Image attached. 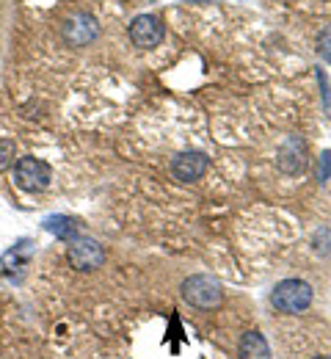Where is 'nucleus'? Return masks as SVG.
Masks as SVG:
<instances>
[{"label": "nucleus", "mask_w": 331, "mask_h": 359, "mask_svg": "<svg viewBox=\"0 0 331 359\" xmlns=\"http://www.w3.org/2000/svg\"><path fill=\"white\" fill-rule=\"evenodd\" d=\"M312 299H315V290L304 279H282L271 290V304L276 307V313L282 315L307 313L312 307Z\"/></svg>", "instance_id": "nucleus-1"}, {"label": "nucleus", "mask_w": 331, "mask_h": 359, "mask_svg": "<svg viewBox=\"0 0 331 359\" xmlns=\"http://www.w3.org/2000/svg\"><path fill=\"white\" fill-rule=\"evenodd\" d=\"M183 299L196 310H216L224 302V290L218 285V279L207 276V273H193L183 282Z\"/></svg>", "instance_id": "nucleus-2"}, {"label": "nucleus", "mask_w": 331, "mask_h": 359, "mask_svg": "<svg viewBox=\"0 0 331 359\" xmlns=\"http://www.w3.org/2000/svg\"><path fill=\"white\" fill-rule=\"evenodd\" d=\"M50 182H52V169H50V163H45L42 158L25 155V158H17L14 161V185L20 191L42 194V191L50 188Z\"/></svg>", "instance_id": "nucleus-3"}, {"label": "nucleus", "mask_w": 331, "mask_h": 359, "mask_svg": "<svg viewBox=\"0 0 331 359\" xmlns=\"http://www.w3.org/2000/svg\"><path fill=\"white\" fill-rule=\"evenodd\" d=\"M66 260L75 271H97L105 263V249L99 246V241L94 238H75L69 241V252H66Z\"/></svg>", "instance_id": "nucleus-4"}, {"label": "nucleus", "mask_w": 331, "mask_h": 359, "mask_svg": "<svg viewBox=\"0 0 331 359\" xmlns=\"http://www.w3.org/2000/svg\"><path fill=\"white\" fill-rule=\"evenodd\" d=\"M309 163V149H307V141L301 135H287L282 144H279V152H276V166L279 172L295 177L307 169Z\"/></svg>", "instance_id": "nucleus-5"}, {"label": "nucleus", "mask_w": 331, "mask_h": 359, "mask_svg": "<svg viewBox=\"0 0 331 359\" xmlns=\"http://www.w3.org/2000/svg\"><path fill=\"white\" fill-rule=\"evenodd\" d=\"M61 34H64V42L69 47H86L97 39L99 25H97V20L92 14H83V11H80V14H72V17L64 22Z\"/></svg>", "instance_id": "nucleus-6"}, {"label": "nucleus", "mask_w": 331, "mask_h": 359, "mask_svg": "<svg viewBox=\"0 0 331 359\" xmlns=\"http://www.w3.org/2000/svg\"><path fill=\"white\" fill-rule=\"evenodd\" d=\"M207 166H210V158L204 152L188 149V152L174 155V161H171V177L177 180V182H196V180L204 177Z\"/></svg>", "instance_id": "nucleus-7"}, {"label": "nucleus", "mask_w": 331, "mask_h": 359, "mask_svg": "<svg viewBox=\"0 0 331 359\" xmlns=\"http://www.w3.org/2000/svg\"><path fill=\"white\" fill-rule=\"evenodd\" d=\"M166 36V25L155 14H141L130 22V39L136 47H157Z\"/></svg>", "instance_id": "nucleus-8"}, {"label": "nucleus", "mask_w": 331, "mask_h": 359, "mask_svg": "<svg viewBox=\"0 0 331 359\" xmlns=\"http://www.w3.org/2000/svg\"><path fill=\"white\" fill-rule=\"evenodd\" d=\"M237 359H271V346H268L265 334L257 329L246 332L237 346Z\"/></svg>", "instance_id": "nucleus-9"}, {"label": "nucleus", "mask_w": 331, "mask_h": 359, "mask_svg": "<svg viewBox=\"0 0 331 359\" xmlns=\"http://www.w3.org/2000/svg\"><path fill=\"white\" fill-rule=\"evenodd\" d=\"M42 226L48 229L50 235H55L58 241H75L78 235H80V222L78 219H72V216H64V213H58V216H48Z\"/></svg>", "instance_id": "nucleus-10"}, {"label": "nucleus", "mask_w": 331, "mask_h": 359, "mask_svg": "<svg viewBox=\"0 0 331 359\" xmlns=\"http://www.w3.org/2000/svg\"><path fill=\"white\" fill-rule=\"evenodd\" d=\"M31 252H34V246L28 243V241H20L17 246H11L6 255H3V269L6 273L11 276V271H22L28 269V260H31Z\"/></svg>", "instance_id": "nucleus-11"}, {"label": "nucleus", "mask_w": 331, "mask_h": 359, "mask_svg": "<svg viewBox=\"0 0 331 359\" xmlns=\"http://www.w3.org/2000/svg\"><path fill=\"white\" fill-rule=\"evenodd\" d=\"M14 155H17V147H14V141H11V138H6V135H0V175L11 169V163L17 161Z\"/></svg>", "instance_id": "nucleus-12"}, {"label": "nucleus", "mask_w": 331, "mask_h": 359, "mask_svg": "<svg viewBox=\"0 0 331 359\" xmlns=\"http://www.w3.org/2000/svg\"><path fill=\"white\" fill-rule=\"evenodd\" d=\"M315 252L321 255H331V226H321V232L315 235Z\"/></svg>", "instance_id": "nucleus-13"}, {"label": "nucleus", "mask_w": 331, "mask_h": 359, "mask_svg": "<svg viewBox=\"0 0 331 359\" xmlns=\"http://www.w3.org/2000/svg\"><path fill=\"white\" fill-rule=\"evenodd\" d=\"M331 180V149L321 152V161H318V182L326 185Z\"/></svg>", "instance_id": "nucleus-14"}, {"label": "nucleus", "mask_w": 331, "mask_h": 359, "mask_svg": "<svg viewBox=\"0 0 331 359\" xmlns=\"http://www.w3.org/2000/svg\"><path fill=\"white\" fill-rule=\"evenodd\" d=\"M318 53H321V58L326 64H331V25L318 36Z\"/></svg>", "instance_id": "nucleus-15"}, {"label": "nucleus", "mask_w": 331, "mask_h": 359, "mask_svg": "<svg viewBox=\"0 0 331 359\" xmlns=\"http://www.w3.org/2000/svg\"><path fill=\"white\" fill-rule=\"evenodd\" d=\"M315 359H331V357H315Z\"/></svg>", "instance_id": "nucleus-16"}]
</instances>
